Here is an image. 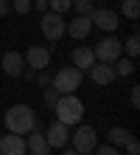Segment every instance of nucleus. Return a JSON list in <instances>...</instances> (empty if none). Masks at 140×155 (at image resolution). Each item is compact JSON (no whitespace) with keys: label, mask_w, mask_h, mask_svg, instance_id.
<instances>
[{"label":"nucleus","mask_w":140,"mask_h":155,"mask_svg":"<svg viewBox=\"0 0 140 155\" xmlns=\"http://www.w3.org/2000/svg\"><path fill=\"white\" fill-rule=\"evenodd\" d=\"M53 113H56V121H62V124H81V118H84V104H81V99L76 93H64L56 99V104H53Z\"/></svg>","instance_id":"nucleus-2"},{"label":"nucleus","mask_w":140,"mask_h":155,"mask_svg":"<svg viewBox=\"0 0 140 155\" xmlns=\"http://www.w3.org/2000/svg\"><path fill=\"white\" fill-rule=\"evenodd\" d=\"M70 8H76V14L90 17V14H92V8H95V0H73V6H70Z\"/></svg>","instance_id":"nucleus-18"},{"label":"nucleus","mask_w":140,"mask_h":155,"mask_svg":"<svg viewBox=\"0 0 140 155\" xmlns=\"http://www.w3.org/2000/svg\"><path fill=\"white\" fill-rule=\"evenodd\" d=\"M92 155H120L118 147H112V144H101V147L92 150Z\"/></svg>","instance_id":"nucleus-23"},{"label":"nucleus","mask_w":140,"mask_h":155,"mask_svg":"<svg viewBox=\"0 0 140 155\" xmlns=\"http://www.w3.org/2000/svg\"><path fill=\"white\" fill-rule=\"evenodd\" d=\"M36 8H39V12H48V0H36V3H34Z\"/></svg>","instance_id":"nucleus-29"},{"label":"nucleus","mask_w":140,"mask_h":155,"mask_svg":"<svg viewBox=\"0 0 140 155\" xmlns=\"http://www.w3.org/2000/svg\"><path fill=\"white\" fill-rule=\"evenodd\" d=\"M0 155H28L25 152V135H17V133L0 135Z\"/></svg>","instance_id":"nucleus-10"},{"label":"nucleus","mask_w":140,"mask_h":155,"mask_svg":"<svg viewBox=\"0 0 140 155\" xmlns=\"http://www.w3.org/2000/svg\"><path fill=\"white\" fill-rule=\"evenodd\" d=\"M129 99H132V107L137 110V107H140V87H137V85L132 87V96H129Z\"/></svg>","instance_id":"nucleus-26"},{"label":"nucleus","mask_w":140,"mask_h":155,"mask_svg":"<svg viewBox=\"0 0 140 155\" xmlns=\"http://www.w3.org/2000/svg\"><path fill=\"white\" fill-rule=\"evenodd\" d=\"M90 79L95 82V85H112L115 82V71H112V65H107V62H92V65L87 68Z\"/></svg>","instance_id":"nucleus-13"},{"label":"nucleus","mask_w":140,"mask_h":155,"mask_svg":"<svg viewBox=\"0 0 140 155\" xmlns=\"http://www.w3.org/2000/svg\"><path fill=\"white\" fill-rule=\"evenodd\" d=\"M90 20H92V25H98L101 31H115L118 25H120V17H118V12H112V8H92V14H90Z\"/></svg>","instance_id":"nucleus-8"},{"label":"nucleus","mask_w":140,"mask_h":155,"mask_svg":"<svg viewBox=\"0 0 140 155\" xmlns=\"http://www.w3.org/2000/svg\"><path fill=\"white\" fill-rule=\"evenodd\" d=\"M51 87H53L59 96L76 93V90L81 87V71H79V68H62V71H56V76L51 79Z\"/></svg>","instance_id":"nucleus-3"},{"label":"nucleus","mask_w":140,"mask_h":155,"mask_svg":"<svg viewBox=\"0 0 140 155\" xmlns=\"http://www.w3.org/2000/svg\"><path fill=\"white\" fill-rule=\"evenodd\" d=\"M112 71H115V76H132V74H135V59L118 57L115 62H112Z\"/></svg>","instance_id":"nucleus-17"},{"label":"nucleus","mask_w":140,"mask_h":155,"mask_svg":"<svg viewBox=\"0 0 140 155\" xmlns=\"http://www.w3.org/2000/svg\"><path fill=\"white\" fill-rule=\"evenodd\" d=\"M70 6H73V0H48V8L56 12V14H64Z\"/></svg>","instance_id":"nucleus-21"},{"label":"nucleus","mask_w":140,"mask_h":155,"mask_svg":"<svg viewBox=\"0 0 140 155\" xmlns=\"http://www.w3.org/2000/svg\"><path fill=\"white\" fill-rule=\"evenodd\" d=\"M70 141H73V150L79 155H90L98 147V133L90 124H76V133H70Z\"/></svg>","instance_id":"nucleus-4"},{"label":"nucleus","mask_w":140,"mask_h":155,"mask_svg":"<svg viewBox=\"0 0 140 155\" xmlns=\"http://www.w3.org/2000/svg\"><path fill=\"white\" fill-rule=\"evenodd\" d=\"M39 85H42V87H51V76L42 74V76H39Z\"/></svg>","instance_id":"nucleus-28"},{"label":"nucleus","mask_w":140,"mask_h":155,"mask_svg":"<svg viewBox=\"0 0 140 155\" xmlns=\"http://www.w3.org/2000/svg\"><path fill=\"white\" fill-rule=\"evenodd\" d=\"M34 3H36V0H34Z\"/></svg>","instance_id":"nucleus-31"},{"label":"nucleus","mask_w":140,"mask_h":155,"mask_svg":"<svg viewBox=\"0 0 140 155\" xmlns=\"http://www.w3.org/2000/svg\"><path fill=\"white\" fill-rule=\"evenodd\" d=\"M123 147H126V155H140V144H137L135 135H129V141L123 144Z\"/></svg>","instance_id":"nucleus-24"},{"label":"nucleus","mask_w":140,"mask_h":155,"mask_svg":"<svg viewBox=\"0 0 140 155\" xmlns=\"http://www.w3.org/2000/svg\"><path fill=\"white\" fill-rule=\"evenodd\" d=\"M45 141H48V147H51V150H64V147H67V141H70V130H67V124H62V121H51V124H48V130H45Z\"/></svg>","instance_id":"nucleus-7"},{"label":"nucleus","mask_w":140,"mask_h":155,"mask_svg":"<svg viewBox=\"0 0 140 155\" xmlns=\"http://www.w3.org/2000/svg\"><path fill=\"white\" fill-rule=\"evenodd\" d=\"M3 121H6V127H8V133L28 135V133L36 127V113H34V107H28V104H11V107L6 110Z\"/></svg>","instance_id":"nucleus-1"},{"label":"nucleus","mask_w":140,"mask_h":155,"mask_svg":"<svg viewBox=\"0 0 140 155\" xmlns=\"http://www.w3.org/2000/svg\"><path fill=\"white\" fill-rule=\"evenodd\" d=\"M25 152H31V155H48V152H51L48 141H45V133H39V127H34V130L28 133V138H25Z\"/></svg>","instance_id":"nucleus-14"},{"label":"nucleus","mask_w":140,"mask_h":155,"mask_svg":"<svg viewBox=\"0 0 140 155\" xmlns=\"http://www.w3.org/2000/svg\"><path fill=\"white\" fill-rule=\"evenodd\" d=\"M92 57H95V62H107V65H112L118 57H123V42L115 40V37H104L95 48H92Z\"/></svg>","instance_id":"nucleus-5"},{"label":"nucleus","mask_w":140,"mask_h":155,"mask_svg":"<svg viewBox=\"0 0 140 155\" xmlns=\"http://www.w3.org/2000/svg\"><path fill=\"white\" fill-rule=\"evenodd\" d=\"M90 31H92V20H90V17H84V14H76L67 25H64V34H70L73 40H84Z\"/></svg>","instance_id":"nucleus-12"},{"label":"nucleus","mask_w":140,"mask_h":155,"mask_svg":"<svg viewBox=\"0 0 140 155\" xmlns=\"http://www.w3.org/2000/svg\"><path fill=\"white\" fill-rule=\"evenodd\" d=\"M0 68H3V74H8V76H20L25 71V59H23L20 51H6L3 59H0Z\"/></svg>","instance_id":"nucleus-11"},{"label":"nucleus","mask_w":140,"mask_h":155,"mask_svg":"<svg viewBox=\"0 0 140 155\" xmlns=\"http://www.w3.org/2000/svg\"><path fill=\"white\" fill-rule=\"evenodd\" d=\"M62 155H79L76 150H62Z\"/></svg>","instance_id":"nucleus-30"},{"label":"nucleus","mask_w":140,"mask_h":155,"mask_svg":"<svg viewBox=\"0 0 140 155\" xmlns=\"http://www.w3.org/2000/svg\"><path fill=\"white\" fill-rule=\"evenodd\" d=\"M70 62H73V68L87 71V68L92 65V62H95V57H92V48H84V45L73 48V54H70Z\"/></svg>","instance_id":"nucleus-15"},{"label":"nucleus","mask_w":140,"mask_h":155,"mask_svg":"<svg viewBox=\"0 0 140 155\" xmlns=\"http://www.w3.org/2000/svg\"><path fill=\"white\" fill-rule=\"evenodd\" d=\"M123 17L137 20L140 17V0H123Z\"/></svg>","instance_id":"nucleus-19"},{"label":"nucleus","mask_w":140,"mask_h":155,"mask_svg":"<svg viewBox=\"0 0 140 155\" xmlns=\"http://www.w3.org/2000/svg\"><path fill=\"white\" fill-rule=\"evenodd\" d=\"M64 17L62 14H56V12H45L42 14V20H39V28L45 34V40H51V42H59L64 37Z\"/></svg>","instance_id":"nucleus-6"},{"label":"nucleus","mask_w":140,"mask_h":155,"mask_svg":"<svg viewBox=\"0 0 140 155\" xmlns=\"http://www.w3.org/2000/svg\"><path fill=\"white\" fill-rule=\"evenodd\" d=\"M129 135H132V133H129L126 127H112V130L107 133V144H112V147H123V144L129 141Z\"/></svg>","instance_id":"nucleus-16"},{"label":"nucleus","mask_w":140,"mask_h":155,"mask_svg":"<svg viewBox=\"0 0 140 155\" xmlns=\"http://www.w3.org/2000/svg\"><path fill=\"white\" fill-rule=\"evenodd\" d=\"M56 99H59V93H56L53 87H51V90H45V104H48V107H53V104H56Z\"/></svg>","instance_id":"nucleus-25"},{"label":"nucleus","mask_w":140,"mask_h":155,"mask_svg":"<svg viewBox=\"0 0 140 155\" xmlns=\"http://www.w3.org/2000/svg\"><path fill=\"white\" fill-rule=\"evenodd\" d=\"M11 6H14L17 14H28L31 12V0H11Z\"/></svg>","instance_id":"nucleus-22"},{"label":"nucleus","mask_w":140,"mask_h":155,"mask_svg":"<svg viewBox=\"0 0 140 155\" xmlns=\"http://www.w3.org/2000/svg\"><path fill=\"white\" fill-rule=\"evenodd\" d=\"M23 59H25V68L45 71V68H48V62H51V51L42 48V45H31V48L23 54Z\"/></svg>","instance_id":"nucleus-9"},{"label":"nucleus","mask_w":140,"mask_h":155,"mask_svg":"<svg viewBox=\"0 0 140 155\" xmlns=\"http://www.w3.org/2000/svg\"><path fill=\"white\" fill-rule=\"evenodd\" d=\"M8 8H11V3H8V0H0V17H6Z\"/></svg>","instance_id":"nucleus-27"},{"label":"nucleus","mask_w":140,"mask_h":155,"mask_svg":"<svg viewBox=\"0 0 140 155\" xmlns=\"http://www.w3.org/2000/svg\"><path fill=\"white\" fill-rule=\"evenodd\" d=\"M123 48H126V57H129V59H135L137 54H140V37H137V34H132V37L126 40Z\"/></svg>","instance_id":"nucleus-20"}]
</instances>
